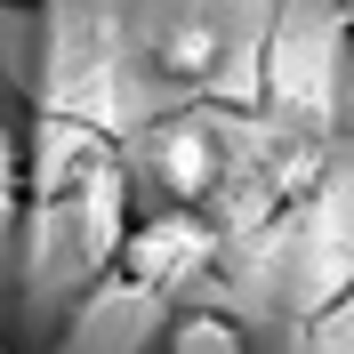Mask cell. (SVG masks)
Instances as JSON below:
<instances>
[{
    "instance_id": "cell-4",
    "label": "cell",
    "mask_w": 354,
    "mask_h": 354,
    "mask_svg": "<svg viewBox=\"0 0 354 354\" xmlns=\"http://www.w3.org/2000/svg\"><path fill=\"white\" fill-rule=\"evenodd\" d=\"M153 322H169V298L145 282H129V274H97L81 298V322L65 330V346L57 354H145L161 346Z\"/></svg>"
},
{
    "instance_id": "cell-5",
    "label": "cell",
    "mask_w": 354,
    "mask_h": 354,
    "mask_svg": "<svg viewBox=\"0 0 354 354\" xmlns=\"http://www.w3.org/2000/svg\"><path fill=\"white\" fill-rule=\"evenodd\" d=\"M225 65V32L209 17H169L153 32V73L161 81H209Z\"/></svg>"
},
{
    "instance_id": "cell-1",
    "label": "cell",
    "mask_w": 354,
    "mask_h": 354,
    "mask_svg": "<svg viewBox=\"0 0 354 354\" xmlns=\"http://www.w3.org/2000/svg\"><path fill=\"white\" fill-rule=\"evenodd\" d=\"M32 250H41L48 274L65 282H97L121 258V234H129V161L97 121H73V113H48L41 137H32Z\"/></svg>"
},
{
    "instance_id": "cell-9",
    "label": "cell",
    "mask_w": 354,
    "mask_h": 354,
    "mask_svg": "<svg viewBox=\"0 0 354 354\" xmlns=\"http://www.w3.org/2000/svg\"><path fill=\"white\" fill-rule=\"evenodd\" d=\"M346 24H354V0H346Z\"/></svg>"
},
{
    "instance_id": "cell-2",
    "label": "cell",
    "mask_w": 354,
    "mask_h": 354,
    "mask_svg": "<svg viewBox=\"0 0 354 354\" xmlns=\"http://www.w3.org/2000/svg\"><path fill=\"white\" fill-rule=\"evenodd\" d=\"M218 242H225V225L209 218L201 201H161V209L129 218L113 274H129V282H145V290H161V298H177V290H194L201 274L218 266Z\"/></svg>"
},
{
    "instance_id": "cell-3",
    "label": "cell",
    "mask_w": 354,
    "mask_h": 354,
    "mask_svg": "<svg viewBox=\"0 0 354 354\" xmlns=\"http://www.w3.org/2000/svg\"><path fill=\"white\" fill-rule=\"evenodd\" d=\"M234 137L209 121V113H169L145 145V177H153L169 201H201V209H218L225 177H234Z\"/></svg>"
},
{
    "instance_id": "cell-6",
    "label": "cell",
    "mask_w": 354,
    "mask_h": 354,
    "mask_svg": "<svg viewBox=\"0 0 354 354\" xmlns=\"http://www.w3.org/2000/svg\"><path fill=\"white\" fill-rule=\"evenodd\" d=\"M161 354H250V330L225 306H177L161 322Z\"/></svg>"
},
{
    "instance_id": "cell-7",
    "label": "cell",
    "mask_w": 354,
    "mask_h": 354,
    "mask_svg": "<svg viewBox=\"0 0 354 354\" xmlns=\"http://www.w3.org/2000/svg\"><path fill=\"white\" fill-rule=\"evenodd\" d=\"M24 194H32V137L17 121H0V225L24 218Z\"/></svg>"
},
{
    "instance_id": "cell-10",
    "label": "cell",
    "mask_w": 354,
    "mask_h": 354,
    "mask_svg": "<svg viewBox=\"0 0 354 354\" xmlns=\"http://www.w3.org/2000/svg\"><path fill=\"white\" fill-rule=\"evenodd\" d=\"M0 354H8V338H0Z\"/></svg>"
},
{
    "instance_id": "cell-8",
    "label": "cell",
    "mask_w": 354,
    "mask_h": 354,
    "mask_svg": "<svg viewBox=\"0 0 354 354\" xmlns=\"http://www.w3.org/2000/svg\"><path fill=\"white\" fill-rule=\"evenodd\" d=\"M0 8H41V0H0Z\"/></svg>"
}]
</instances>
